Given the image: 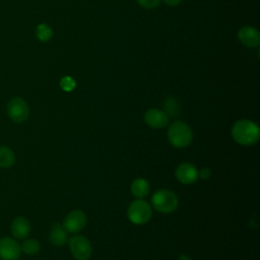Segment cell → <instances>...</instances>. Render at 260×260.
<instances>
[{"label":"cell","mask_w":260,"mask_h":260,"mask_svg":"<svg viewBox=\"0 0 260 260\" xmlns=\"http://www.w3.org/2000/svg\"><path fill=\"white\" fill-rule=\"evenodd\" d=\"M232 136L241 145H253L260 138V129L255 122L242 119L233 125Z\"/></svg>","instance_id":"obj_1"},{"label":"cell","mask_w":260,"mask_h":260,"mask_svg":"<svg viewBox=\"0 0 260 260\" xmlns=\"http://www.w3.org/2000/svg\"><path fill=\"white\" fill-rule=\"evenodd\" d=\"M168 138L173 146L184 148L192 142L193 133L188 124L183 121H175L168 129Z\"/></svg>","instance_id":"obj_2"},{"label":"cell","mask_w":260,"mask_h":260,"mask_svg":"<svg viewBox=\"0 0 260 260\" xmlns=\"http://www.w3.org/2000/svg\"><path fill=\"white\" fill-rule=\"evenodd\" d=\"M152 207L161 213H171L175 211L179 204L177 195L168 189L157 190L151 198Z\"/></svg>","instance_id":"obj_3"},{"label":"cell","mask_w":260,"mask_h":260,"mask_svg":"<svg viewBox=\"0 0 260 260\" xmlns=\"http://www.w3.org/2000/svg\"><path fill=\"white\" fill-rule=\"evenodd\" d=\"M152 215V208L143 199H136L131 202L127 210L129 220L134 224L146 223Z\"/></svg>","instance_id":"obj_4"},{"label":"cell","mask_w":260,"mask_h":260,"mask_svg":"<svg viewBox=\"0 0 260 260\" xmlns=\"http://www.w3.org/2000/svg\"><path fill=\"white\" fill-rule=\"evenodd\" d=\"M69 249L72 256L77 260H88L92 253L91 244L87 238L76 235L69 240Z\"/></svg>","instance_id":"obj_5"},{"label":"cell","mask_w":260,"mask_h":260,"mask_svg":"<svg viewBox=\"0 0 260 260\" xmlns=\"http://www.w3.org/2000/svg\"><path fill=\"white\" fill-rule=\"evenodd\" d=\"M7 114L12 121L16 123H22L28 118V105L22 98L14 96L10 99L7 104Z\"/></svg>","instance_id":"obj_6"},{"label":"cell","mask_w":260,"mask_h":260,"mask_svg":"<svg viewBox=\"0 0 260 260\" xmlns=\"http://www.w3.org/2000/svg\"><path fill=\"white\" fill-rule=\"evenodd\" d=\"M86 221V214L82 210L76 209L67 214V216L64 218L62 225L67 233L76 234L85 226Z\"/></svg>","instance_id":"obj_7"},{"label":"cell","mask_w":260,"mask_h":260,"mask_svg":"<svg viewBox=\"0 0 260 260\" xmlns=\"http://www.w3.org/2000/svg\"><path fill=\"white\" fill-rule=\"evenodd\" d=\"M21 248L19 244L8 237L0 239V259L1 260H18Z\"/></svg>","instance_id":"obj_8"},{"label":"cell","mask_w":260,"mask_h":260,"mask_svg":"<svg viewBox=\"0 0 260 260\" xmlns=\"http://www.w3.org/2000/svg\"><path fill=\"white\" fill-rule=\"evenodd\" d=\"M175 176L177 180L182 184H193L199 178L197 168L190 162H183L176 169Z\"/></svg>","instance_id":"obj_9"},{"label":"cell","mask_w":260,"mask_h":260,"mask_svg":"<svg viewBox=\"0 0 260 260\" xmlns=\"http://www.w3.org/2000/svg\"><path fill=\"white\" fill-rule=\"evenodd\" d=\"M145 123L151 128H164L170 122V117L167 113L159 109H149L144 114Z\"/></svg>","instance_id":"obj_10"},{"label":"cell","mask_w":260,"mask_h":260,"mask_svg":"<svg viewBox=\"0 0 260 260\" xmlns=\"http://www.w3.org/2000/svg\"><path fill=\"white\" fill-rule=\"evenodd\" d=\"M239 41L247 47L255 48L260 44V34L252 26H243L238 31Z\"/></svg>","instance_id":"obj_11"},{"label":"cell","mask_w":260,"mask_h":260,"mask_svg":"<svg viewBox=\"0 0 260 260\" xmlns=\"http://www.w3.org/2000/svg\"><path fill=\"white\" fill-rule=\"evenodd\" d=\"M11 233L13 237L18 240L27 238L30 233L29 221L23 216H18L14 218L11 224Z\"/></svg>","instance_id":"obj_12"},{"label":"cell","mask_w":260,"mask_h":260,"mask_svg":"<svg viewBox=\"0 0 260 260\" xmlns=\"http://www.w3.org/2000/svg\"><path fill=\"white\" fill-rule=\"evenodd\" d=\"M50 242L55 246H63L67 242V232L63 228V225L59 222H54L52 224L50 235Z\"/></svg>","instance_id":"obj_13"},{"label":"cell","mask_w":260,"mask_h":260,"mask_svg":"<svg viewBox=\"0 0 260 260\" xmlns=\"http://www.w3.org/2000/svg\"><path fill=\"white\" fill-rule=\"evenodd\" d=\"M130 189L134 197H136L137 199H142L149 192V184L145 179L138 178L132 182Z\"/></svg>","instance_id":"obj_14"},{"label":"cell","mask_w":260,"mask_h":260,"mask_svg":"<svg viewBox=\"0 0 260 260\" xmlns=\"http://www.w3.org/2000/svg\"><path fill=\"white\" fill-rule=\"evenodd\" d=\"M15 160L14 152L7 146L0 145V168H10Z\"/></svg>","instance_id":"obj_15"},{"label":"cell","mask_w":260,"mask_h":260,"mask_svg":"<svg viewBox=\"0 0 260 260\" xmlns=\"http://www.w3.org/2000/svg\"><path fill=\"white\" fill-rule=\"evenodd\" d=\"M40 250H41V245L35 239L25 240L21 245V251H23L26 255H29V256L37 254Z\"/></svg>","instance_id":"obj_16"},{"label":"cell","mask_w":260,"mask_h":260,"mask_svg":"<svg viewBox=\"0 0 260 260\" xmlns=\"http://www.w3.org/2000/svg\"><path fill=\"white\" fill-rule=\"evenodd\" d=\"M36 34H37V38L41 41V42H47L49 41L52 36H53V30L52 28L46 24V23H40L38 26H37V30H36Z\"/></svg>","instance_id":"obj_17"},{"label":"cell","mask_w":260,"mask_h":260,"mask_svg":"<svg viewBox=\"0 0 260 260\" xmlns=\"http://www.w3.org/2000/svg\"><path fill=\"white\" fill-rule=\"evenodd\" d=\"M164 107H165V112L167 113V115L170 117H175L178 115L179 113V106H178V103L175 99L173 98H169L165 101V104H164Z\"/></svg>","instance_id":"obj_18"},{"label":"cell","mask_w":260,"mask_h":260,"mask_svg":"<svg viewBox=\"0 0 260 260\" xmlns=\"http://www.w3.org/2000/svg\"><path fill=\"white\" fill-rule=\"evenodd\" d=\"M60 85H61V87H62L64 90L70 91V90H72V89L75 87V81H74V79H72L71 77L65 76V77H63V78L61 79Z\"/></svg>","instance_id":"obj_19"},{"label":"cell","mask_w":260,"mask_h":260,"mask_svg":"<svg viewBox=\"0 0 260 260\" xmlns=\"http://www.w3.org/2000/svg\"><path fill=\"white\" fill-rule=\"evenodd\" d=\"M136 1L143 8L153 9L159 5L161 0H136Z\"/></svg>","instance_id":"obj_20"},{"label":"cell","mask_w":260,"mask_h":260,"mask_svg":"<svg viewBox=\"0 0 260 260\" xmlns=\"http://www.w3.org/2000/svg\"><path fill=\"white\" fill-rule=\"evenodd\" d=\"M210 175H211V172L208 168H203L200 170V172H198V176L203 180L208 179L210 177Z\"/></svg>","instance_id":"obj_21"},{"label":"cell","mask_w":260,"mask_h":260,"mask_svg":"<svg viewBox=\"0 0 260 260\" xmlns=\"http://www.w3.org/2000/svg\"><path fill=\"white\" fill-rule=\"evenodd\" d=\"M167 5H170V6H177L179 5L183 0H162Z\"/></svg>","instance_id":"obj_22"},{"label":"cell","mask_w":260,"mask_h":260,"mask_svg":"<svg viewBox=\"0 0 260 260\" xmlns=\"http://www.w3.org/2000/svg\"><path fill=\"white\" fill-rule=\"evenodd\" d=\"M179 260H191L190 259V257L188 256V255H180V257H179Z\"/></svg>","instance_id":"obj_23"}]
</instances>
